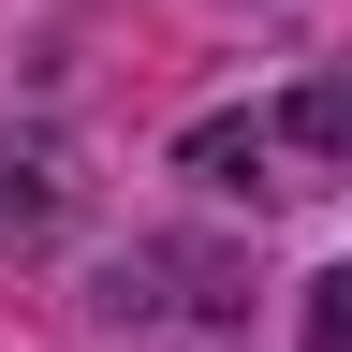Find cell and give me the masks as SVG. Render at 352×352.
I'll return each mask as SVG.
<instances>
[{
    "mask_svg": "<svg viewBox=\"0 0 352 352\" xmlns=\"http://www.w3.org/2000/svg\"><path fill=\"white\" fill-rule=\"evenodd\" d=\"M294 147H352V74H323V88L294 103Z\"/></svg>",
    "mask_w": 352,
    "mask_h": 352,
    "instance_id": "1",
    "label": "cell"
},
{
    "mask_svg": "<svg viewBox=\"0 0 352 352\" xmlns=\"http://www.w3.org/2000/svg\"><path fill=\"white\" fill-rule=\"evenodd\" d=\"M0 220H30V191H15V162H0Z\"/></svg>",
    "mask_w": 352,
    "mask_h": 352,
    "instance_id": "3",
    "label": "cell"
},
{
    "mask_svg": "<svg viewBox=\"0 0 352 352\" xmlns=\"http://www.w3.org/2000/svg\"><path fill=\"white\" fill-rule=\"evenodd\" d=\"M308 352H352V264H338L323 294H308Z\"/></svg>",
    "mask_w": 352,
    "mask_h": 352,
    "instance_id": "2",
    "label": "cell"
}]
</instances>
